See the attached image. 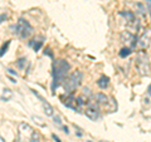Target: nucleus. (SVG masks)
Here are the masks:
<instances>
[{
	"label": "nucleus",
	"instance_id": "nucleus-1",
	"mask_svg": "<svg viewBox=\"0 0 151 142\" xmlns=\"http://www.w3.org/2000/svg\"><path fill=\"white\" fill-rule=\"evenodd\" d=\"M69 69H70V65L67 60L58 59L54 62V64H53V86H52L53 91L57 89V87L64 80Z\"/></svg>",
	"mask_w": 151,
	"mask_h": 142
},
{
	"label": "nucleus",
	"instance_id": "nucleus-2",
	"mask_svg": "<svg viewBox=\"0 0 151 142\" xmlns=\"http://www.w3.org/2000/svg\"><path fill=\"white\" fill-rule=\"evenodd\" d=\"M82 80V73L81 72H73L69 74L68 77H65L63 80V87L67 93H72L73 91L77 89V87L81 84Z\"/></svg>",
	"mask_w": 151,
	"mask_h": 142
},
{
	"label": "nucleus",
	"instance_id": "nucleus-3",
	"mask_svg": "<svg viewBox=\"0 0 151 142\" xmlns=\"http://www.w3.org/2000/svg\"><path fill=\"white\" fill-rule=\"evenodd\" d=\"M15 33L20 38L25 39V38H28L33 33V27L25 19H19V22L17 23V27H15Z\"/></svg>",
	"mask_w": 151,
	"mask_h": 142
},
{
	"label": "nucleus",
	"instance_id": "nucleus-4",
	"mask_svg": "<svg viewBox=\"0 0 151 142\" xmlns=\"http://www.w3.org/2000/svg\"><path fill=\"white\" fill-rule=\"evenodd\" d=\"M136 67H137L139 72L142 75L149 74V72H150V63H149L147 55H146L145 53H140L139 54L137 59H136Z\"/></svg>",
	"mask_w": 151,
	"mask_h": 142
},
{
	"label": "nucleus",
	"instance_id": "nucleus-5",
	"mask_svg": "<svg viewBox=\"0 0 151 142\" xmlns=\"http://www.w3.org/2000/svg\"><path fill=\"white\" fill-rule=\"evenodd\" d=\"M32 132H33V128L30 127V125L23 123L19 125V133H18V142H29V138L32 136Z\"/></svg>",
	"mask_w": 151,
	"mask_h": 142
},
{
	"label": "nucleus",
	"instance_id": "nucleus-6",
	"mask_svg": "<svg viewBox=\"0 0 151 142\" xmlns=\"http://www.w3.org/2000/svg\"><path fill=\"white\" fill-rule=\"evenodd\" d=\"M84 113H86V116L92 121H97L98 118H100V108L96 105H88Z\"/></svg>",
	"mask_w": 151,
	"mask_h": 142
},
{
	"label": "nucleus",
	"instance_id": "nucleus-7",
	"mask_svg": "<svg viewBox=\"0 0 151 142\" xmlns=\"http://www.w3.org/2000/svg\"><path fill=\"white\" fill-rule=\"evenodd\" d=\"M137 45H139V48L140 49H146L147 47L150 45V33H144L142 37L139 39L137 42Z\"/></svg>",
	"mask_w": 151,
	"mask_h": 142
},
{
	"label": "nucleus",
	"instance_id": "nucleus-8",
	"mask_svg": "<svg viewBox=\"0 0 151 142\" xmlns=\"http://www.w3.org/2000/svg\"><path fill=\"white\" fill-rule=\"evenodd\" d=\"M63 103H64V106H67L68 108H72V110H77L78 106H79L77 98H74L73 96H69L68 98H65Z\"/></svg>",
	"mask_w": 151,
	"mask_h": 142
},
{
	"label": "nucleus",
	"instance_id": "nucleus-9",
	"mask_svg": "<svg viewBox=\"0 0 151 142\" xmlns=\"http://www.w3.org/2000/svg\"><path fill=\"white\" fill-rule=\"evenodd\" d=\"M121 38H122V40H124L125 43H126V42H132V47L136 45V43H135V42H136V40H135V37L132 35L130 32H124V33L121 34Z\"/></svg>",
	"mask_w": 151,
	"mask_h": 142
},
{
	"label": "nucleus",
	"instance_id": "nucleus-10",
	"mask_svg": "<svg viewBox=\"0 0 151 142\" xmlns=\"http://www.w3.org/2000/svg\"><path fill=\"white\" fill-rule=\"evenodd\" d=\"M42 101H43V108H44L45 115L48 117H53L54 116V108L52 107L47 101H44V99H42Z\"/></svg>",
	"mask_w": 151,
	"mask_h": 142
},
{
	"label": "nucleus",
	"instance_id": "nucleus-11",
	"mask_svg": "<svg viewBox=\"0 0 151 142\" xmlns=\"http://www.w3.org/2000/svg\"><path fill=\"white\" fill-rule=\"evenodd\" d=\"M108 82H110L108 77H106V75H102V77L97 80V84H98V87H100V88L105 89V88L108 86Z\"/></svg>",
	"mask_w": 151,
	"mask_h": 142
},
{
	"label": "nucleus",
	"instance_id": "nucleus-12",
	"mask_svg": "<svg viewBox=\"0 0 151 142\" xmlns=\"http://www.w3.org/2000/svg\"><path fill=\"white\" fill-rule=\"evenodd\" d=\"M96 99H97L98 103H102V105H106L107 101H108L107 96H106V94H103V93H97L96 94Z\"/></svg>",
	"mask_w": 151,
	"mask_h": 142
},
{
	"label": "nucleus",
	"instance_id": "nucleus-13",
	"mask_svg": "<svg viewBox=\"0 0 151 142\" xmlns=\"http://www.w3.org/2000/svg\"><path fill=\"white\" fill-rule=\"evenodd\" d=\"M29 142H40V135H39V132L33 131L30 138H29Z\"/></svg>",
	"mask_w": 151,
	"mask_h": 142
},
{
	"label": "nucleus",
	"instance_id": "nucleus-14",
	"mask_svg": "<svg viewBox=\"0 0 151 142\" xmlns=\"http://www.w3.org/2000/svg\"><path fill=\"white\" fill-rule=\"evenodd\" d=\"M130 53H131V49L130 48H122L121 52H120V55L122 57V58H125V57L130 55Z\"/></svg>",
	"mask_w": 151,
	"mask_h": 142
},
{
	"label": "nucleus",
	"instance_id": "nucleus-15",
	"mask_svg": "<svg viewBox=\"0 0 151 142\" xmlns=\"http://www.w3.org/2000/svg\"><path fill=\"white\" fill-rule=\"evenodd\" d=\"M9 44H10V43H9V42H8V43H6V45H4V47H3V48H1V49H0V55H3L4 53H5V50L8 49V45H9Z\"/></svg>",
	"mask_w": 151,
	"mask_h": 142
},
{
	"label": "nucleus",
	"instance_id": "nucleus-16",
	"mask_svg": "<svg viewBox=\"0 0 151 142\" xmlns=\"http://www.w3.org/2000/svg\"><path fill=\"white\" fill-rule=\"evenodd\" d=\"M3 19H6V14H1V15H0V23H1Z\"/></svg>",
	"mask_w": 151,
	"mask_h": 142
},
{
	"label": "nucleus",
	"instance_id": "nucleus-17",
	"mask_svg": "<svg viewBox=\"0 0 151 142\" xmlns=\"http://www.w3.org/2000/svg\"><path fill=\"white\" fill-rule=\"evenodd\" d=\"M53 138H54V140H55L57 142H60V140H59V138H58V137H57L55 135H53Z\"/></svg>",
	"mask_w": 151,
	"mask_h": 142
},
{
	"label": "nucleus",
	"instance_id": "nucleus-18",
	"mask_svg": "<svg viewBox=\"0 0 151 142\" xmlns=\"http://www.w3.org/2000/svg\"><path fill=\"white\" fill-rule=\"evenodd\" d=\"M150 1L151 0H146V3H147V10H150Z\"/></svg>",
	"mask_w": 151,
	"mask_h": 142
},
{
	"label": "nucleus",
	"instance_id": "nucleus-19",
	"mask_svg": "<svg viewBox=\"0 0 151 142\" xmlns=\"http://www.w3.org/2000/svg\"><path fill=\"white\" fill-rule=\"evenodd\" d=\"M0 142H5V140H4L3 137H0Z\"/></svg>",
	"mask_w": 151,
	"mask_h": 142
},
{
	"label": "nucleus",
	"instance_id": "nucleus-20",
	"mask_svg": "<svg viewBox=\"0 0 151 142\" xmlns=\"http://www.w3.org/2000/svg\"><path fill=\"white\" fill-rule=\"evenodd\" d=\"M100 142H108V141H100Z\"/></svg>",
	"mask_w": 151,
	"mask_h": 142
},
{
	"label": "nucleus",
	"instance_id": "nucleus-21",
	"mask_svg": "<svg viewBox=\"0 0 151 142\" xmlns=\"http://www.w3.org/2000/svg\"><path fill=\"white\" fill-rule=\"evenodd\" d=\"M17 142H18V141H17Z\"/></svg>",
	"mask_w": 151,
	"mask_h": 142
}]
</instances>
